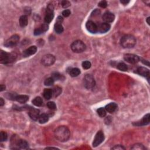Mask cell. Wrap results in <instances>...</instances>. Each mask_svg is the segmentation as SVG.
<instances>
[{
  "label": "cell",
  "instance_id": "7c38bea8",
  "mask_svg": "<svg viewBox=\"0 0 150 150\" xmlns=\"http://www.w3.org/2000/svg\"><path fill=\"white\" fill-rule=\"evenodd\" d=\"M103 20L105 23H111L115 19V16L111 12H106L103 15Z\"/></svg>",
  "mask_w": 150,
  "mask_h": 150
},
{
  "label": "cell",
  "instance_id": "6da1fadb",
  "mask_svg": "<svg viewBox=\"0 0 150 150\" xmlns=\"http://www.w3.org/2000/svg\"><path fill=\"white\" fill-rule=\"evenodd\" d=\"M70 133L66 126H59L55 130V137L60 142L67 141L69 139Z\"/></svg>",
  "mask_w": 150,
  "mask_h": 150
},
{
  "label": "cell",
  "instance_id": "d4e9b609",
  "mask_svg": "<svg viewBox=\"0 0 150 150\" xmlns=\"http://www.w3.org/2000/svg\"><path fill=\"white\" fill-rule=\"evenodd\" d=\"M69 73L72 77H76L80 74V70L78 68H72Z\"/></svg>",
  "mask_w": 150,
  "mask_h": 150
},
{
  "label": "cell",
  "instance_id": "ba28073f",
  "mask_svg": "<svg viewBox=\"0 0 150 150\" xmlns=\"http://www.w3.org/2000/svg\"><path fill=\"white\" fill-rule=\"evenodd\" d=\"M104 140V135L102 131H99L97 133L94 138V141L93 142V146L94 147H96L99 145L103 142Z\"/></svg>",
  "mask_w": 150,
  "mask_h": 150
},
{
  "label": "cell",
  "instance_id": "52a82bcc",
  "mask_svg": "<svg viewBox=\"0 0 150 150\" xmlns=\"http://www.w3.org/2000/svg\"><path fill=\"white\" fill-rule=\"evenodd\" d=\"M19 41V36L18 35H14L11 36L5 41L4 45L7 48H11L16 45Z\"/></svg>",
  "mask_w": 150,
  "mask_h": 150
},
{
  "label": "cell",
  "instance_id": "f6af8a7d",
  "mask_svg": "<svg viewBox=\"0 0 150 150\" xmlns=\"http://www.w3.org/2000/svg\"><path fill=\"white\" fill-rule=\"evenodd\" d=\"M120 2H121V3L123 4H127L128 3H130V1H127V0L124 1V0H122V1H121Z\"/></svg>",
  "mask_w": 150,
  "mask_h": 150
},
{
  "label": "cell",
  "instance_id": "e0dca14e",
  "mask_svg": "<svg viewBox=\"0 0 150 150\" xmlns=\"http://www.w3.org/2000/svg\"><path fill=\"white\" fill-rule=\"evenodd\" d=\"M117 105L115 103H111L106 105L105 109L106 111H108V112L112 113V112H114L116 111V109H117Z\"/></svg>",
  "mask_w": 150,
  "mask_h": 150
},
{
  "label": "cell",
  "instance_id": "e575fe53",
  "mask_svg": "<svg viewBox=\"0 0 150 150\" xmlns=\"http://www.w3.org/2000/svg\"><path fill=\"white\" fill-rule=\"evenodd\" d=\"M46 105H47V107H48L49 109H51V110H55V109H56V104H55V103L53 102H48V103H47Z\"/></svg>",
  "mask_w": 150,
  "mask_h": 150
},
{
  "label": "cell",
  "instance_id": "7a4b0ae2",
  "mask_svg": "<svg viewBox=\"0 0 150 150\" xmlns=\"http://www.w3.org/2000/svg\"><path fill=\"white\" fill-rule=\"evenodd\" d=\"M136 39L131 35H126L121 38L120 44L124 48H131L135 46Z\"/></svg>",
  "mask_w": 150,
  "mask_h": 150
},
{
  "label": "cell",
  "instance_id": "9a60e30c",
  "mask_svg": "<svg viewBox=\"0 0 150 150\" xmlns=\"http://www.w3.org/2000/svg\"><path fill=\"white\" fill-rule=\"evenodd\" d=\"M37 48L35 46H32L29 47V48L27 49L26 50L23 51V56L24 57H29L31 55H34L36 52Z\"/></svg>",
  "mask_w": 150,
  "mask_h": 150
},
{
  "label": "cell",
  "instance_id": "ab89813d",
  "mask_svg": "<svg viewBox=\"0 0 150 150\" xmlns=\"http://www.w3.org/2000/svg\"><path fill=\"white\" fill-rule=\"evenodd\" d=\"M41 28H42V31H43V32H46V31H48V29L49 28V26L47 23H44V24L41 25Z\"/></svg>",
  "mask_w": 150,
  "mask_h": 150
},
{
  "label": "cell",
  "instance_id": "8fae6325",
  "mask_svg": "<svg viewBox=\"0 0 150 150\" xmlns=\"http://www.w3.org/2000/svg\"><path fill=\"white\" fill-rule=\"evenodd\" d=\"M86 27L89 32L92 33H95L97 32V26L95 23L92 21H89L88 22H87Z\"/></svg>",
  "mask_w": 150,
  "mask_h": 150
},
{
  "label": "cell",
  "instance_id": "1f68e13d",
  "mask_svg": "<svg viewBox=\"0 0 150 150\" xmlns=\"http://www.w3.org/2000/svg\"><path fill=\"white\" fill-rule=\"evenodd\" d=\"M54 79L52 78H49L45 80L44 84L45 86H52L54 83Z\"/></svg>",
  "mask_w": 150,
  "mask_h": 150
},
{
  "label": "cell",
  "instance_id": "d6986e66",
  "mask_svg": "<svg viewBox=\"0 0 150 150\" xmlns=\"http://www.w3.org/2000/svg\"><path fill=\"white\" fill-rule=\"evenodd\" d=\"M43 97L47 100H49L52 97L53 92L51 89H45L43 91Z\"/></svg>",
  "mask_w": 150,
  "mask_h": 150
},
{
  "label": "cell",
  "instance_id": "f1b7e54d",
  "mask_svg": "<svg viewBox=\"0 0 150 150\" xmlns=\"http://www.w3.org/2000/svg\"><path fill=\"white\" fill-rule=\"evenodd\" d=\"M131 149L135 150H144L145 149V148L144 147V146L141 144H136L131 148Z\"/></svg>",
  "mask_w": 150,
  "mask_h": 150
},
{
  "label": "cell",
  "instance_id": "8992f818",
  "mask_svg": "<svg viewBox=\"0 0 150 150\" xmlns=\"http://www.w3.org/2000/svg\"><path fill=\"white\" fill-rule=\"evenodd\" d=\"M84 84L85 88L89 89L95 86V80L91 74H86L84 78Z\"/></svg>",
  "mask_w": 150,
  "mask_h": 150
},
{
  "label": "cell",
  "instance_id": "5bb4252c",
  "mask_svg": "<svg viewBox=\"0 0 150 150\" xmlns=\"http://www.w3.org/2000/svg\"><path fill=\"white\" fill-rule=\"evenodd\" d=\"M137 73L141 76L145 77L148 80L149 79V71L148 69L144 68V67H139L137 69Z\"/></svg>",
  "mask_w": 150,
  "mask_h": 150
},
{
  "label": "cell",
  "instance_id": "8d00e7d4",
  "mask_svg": "<svg viewBox=\"0 0 150 150\" xmlns=\"http://www.w3.org/2000/svg\"><path fill=\"white\" fill-rule=\"evenodd\" d=\"M61 4H62V7L65 8L70 6V3L68 1H62V3H61Z\"/></svg>",
  "mask_w": 150,
  "mask_h": 150
},
{
  "label": "cell",
  "instance_id": "44dd1931",
  "mask_svg": "<svg viewBox=\"0 0 150 150\" xmlns=\"http://www.w3.org/2000/svg\"><path fill=\"white\" fill-rule=\"evenodd\" d=\"M54 17V12H47L46 16L45 17V22L46 23H50Z\"/></svg>",
  "mask_w": 150,
  "mask_h": 150
},
{
  "label": "cell",
  "instance_id": "b9f144b4",
  "mask_svg": "<svg viewBox=\"0 0 150 150\" xmlns=\"http://www.w3.org/2000/svg\"><path fill=\"white\" fill-rule=\"evenodd\" d=\"M64 21V18L61 17V16H59L58 18H57L56 21V23H59V24H61L62 22Z\"/></svg>",
  "mask_w": 150,
  "mask_h": 150
},
{
  "label": "cell",
  "instance_id": "f546056e",
  "mask_svg": "<svg viewBox=\"0 0 150 150\" xmlns=\"http://www.w3.org/2000/svg\"><path fill=\"white\" fill-rule=\"evenodd\" d=\"M52 92L54 97H57L60 95L61 92H62V89L59 87H55V88H54V90H52Z\"/></svg>",
  "mask_w": 150,
  "mask_h": 150
},
{
  "label": "cell",
  "instance_id": "ac0fdd59",
  "mask_svg": "<svg viewBox=\"0 0 150 150\" xmlns=\"http://www.w3.org/2000/svg\"><path fill=\"white\" fill-rule=\"evenodd\" d=\"M29 100V97L27 95H18L15 97V100L19 103H25Z\"/></svg>",
  "mask_w": 150,
  "mask_h": 150
},
{
  "label": "cell",
  "instance_id": "74e56055",
  "mask_svg": "<svg viewBox=\"0 0 150 150\" xmlns=\"http://www.w3.org/2000/svg\"><path fill=\"white\" fill-rule=\"evenodd\" d=\"M98 6H99V7H100L104 8L107 7V2L105 1H100L99 3H98Z\"/></svg>",
  "mask_w": 150,
  "mask_h": 150
},
{
  "label": "cell",
  "instance_id": "3957f363",
  "mask_svg": "<svg viewBox=\"0 0 150 150\" xmlns=\"http://www.w3.org/2000/svg\"><path fill=\"white\" fill-rule=\"evenodd\" d=\"M16 56L14 54H8L5 51H1L0 52V62L1 64H7L15 60Z\"/></svg>",
  "mask_w": 150,
  "mask_h": 150
},
{
  "label": "cell",
  "instance_id": "2e32d148",
  "mask_svg": "<svg viewBox=\"0 0 150 150\" xmlns=\"http://www.w3.org/2000/svg\"><path fill=\"white\" fill-rule=\"evenodd\" d=\"M110 25L107 23H102L100 24L98 27H97V31L98 32L104 33L108 32L110 29Z\"/></svg>",
  "mask_w": 150,
  "mask_h": 150
},
{
  "label": "cell",
  "instance_id": "f35d334b",
  "mask_svg": "<svg viewBox=\"0 0 150 150\" xmlns=\"http://www.w3.org/2000/svg\"><path fill=\"white\" fill-rule=\"evenodd\" d=\"M70 11L69 9H65L64 11L62 12V15L63 16L65 17H68L70 15Z\"/></svg>",
  "mask_w": 150,
  "mask_h": 150
},
{
  "label": "cell",
  "instance_id": "60d3db41",
  "mask_svg": "<svg viewBox=\"0 0 150 150\" xmlns=\"http://www.w3.org/2000/svg\"><path fill=\"white\" fill-rule=\"evenodd\" d=\"M111 149H116V150H122V149H125L126 148L124 147H123L122 145H118L114 146V147H112Z\"/></svg>",
  "mask_w": 150,
  "mask_h": 150
},
{
  "label": "cell",
  "instance_id": "83f0119b",
  "mask_svg": "<svg viewBox=\"0 0 150 150\" xmlns=\"http://www.w3.org/2000/svg\"><path fill=\"white\" fill-rule=\"evenodd\" d=\"M52 78L54 79V80H59L62 79V78H64V77L62 76V74H60L58 72H54L52 74Z\"/></svg>",
  "mask_w": 150,
  "mask_h": 150
},
{
  "label": "cell",
  "instance_id": "c3c4849f",
  "mask_svg": "<svg viewBox=\"0 0 150 150\" xmlns=\"http://www.w3.org/2000/svg\"><path fill=\"white\" fill-rule=\"evenodd\" d=\"M149 17H148V18H147V22L148 24V25H149Z\"/></svg>",
  "mask_w": 150,
  "mask_h": 150
},
{
  "label": "cell",
  "instance_id": "ee69618b",
  "mask_svg": "<svg viewBox=\"0 0 150 150\" xmlns=\"http://www.w3.org/2000/svg\"><path fill=\"white\" fill-rule=\"evenodd\" d=\"M4 100L3 98H0V106H3L4 104Z\"/></svg>",
  "mask_w": 150,
  "mask_h": 150
},
{
  "label": "cell",
  "instance_id": "277c9868",
  "mask_svg": "<svg viewBox=\"0 0 150 150\" xmlns=\"http://www.w3.org/2000/svg\"><path fill=\"white\" fill-rule=\"evenodd\" d=\"M71 49L75 53H82L86 49V45L82 41L77 40L72 43Z\"/></svg>",
  "mask_w": 150,
  "mask_h": 150
},
{
  "label": "cell",
  "instance_id": "9c48e42d",
  "mask_svg": "<svg viewBox=\"0 0 150 150\" xmlns=\"http://www.w3.org/2000/svg\"><path fill=\"white\" fill-rule=\"evenodd\" d=\"M124 59L126 61H127V62L130 63L131 64H137V62H139L140 61V58L137 55H134V54H126L124 55Z\"/></svg>",
  "mask_w": 150,
  "mask_h": 150
},
{
  "label": "cell",
  "instance_id": "5b68a950",
  "mask_svg": "<svg viewBox=\"0 0 150 150\" xmlns=\"http://www.w3.org/2000/svg\"><path fill=\"white\" fill-rule=\"evenodd\" d=\"M55 62V57L54 55L48 54L43 56L41 60L42 64L44 66H49L52 65Z\"/></svg>",
  "mask_w": 150,
  "mask_h": 150
},
{
  "label": "cell",
  "instance_id": "484cf974",
  "mask_svg": "<svg viewBox=\"0 0 150 150\" xmlns=\"http://www.w3.org/2000/svg\"><path fill=\"white\" fill-rule=\"evenodd\" d=\"M55 32L58 33H61L64 31V27H62V24H59V23H56L55 25Z\"/></svg>",
  "mask_w": 150,
  "mask_h": 150
},
{
  "label": "cell",
  "instance_id": "7dc6e473",
  "mask_svg": "<svg viewBox=\"0 0 150 150\" xmlns=\"http://www.w3.org/2000/svg\"><path fill=\"white\" fill-rule=\"evenodd\" d=\"M45 149H58L57 148H54V147H47Z\"/></svg>",
  "mask_w": 150,
  "mask_h": 150
},
{
  "label": "cell",
  "instance_id": "4316f807",
  "mask_svg": "<svg viewBox=\"0 0 150 150\" xmlns=\"http://www.w3.org/2000/svg\"><path fill=\"white\" fill-rule=\"evenodd\" d=\"M117 68L118 69H119L120 70H121V71H124V72L127 71L128 69L127 66L123 62L119 63V64L117 65Z\"/></svg>",
  "mask_w": 150,
  "mask_h": 150
},
{
  "label": "cell",
  "instance_id": "bcb514c9",
  "mask_svg": "<svg viewBox=\"0 0 150 150\" xmlns=\"http://www.w3.org/2000/svg\"><path fill=\"white\" fill-rule=\"evenodd\" d=\"M0 88H1V92H3V90H4L5 89V86L4 85V84H1Z\"/></svg>",
  "mask_w": 150,
  "mask_h": 150
},
{
  "label": "cell",
  "instance_id": "836d02e7",
  "mask_svg": "<svg viewBox=\"0 0 150 150\" xmlns=\"http://www.w3.org/2000/svg\"><path fill=\"white\" fill-rule=\"evenodd\" d=\"M0 137H1V141H5L8 139V135L7 133H5L4 131H1V134H0Z\"/></svg>",
  "mask_w": 150,
  "mask_h": 150
},
{
  "label": "cell",
  "instance_id": "d590c367",
  "mask_svg": "<svg viewBox=\"0 0 150 150\" xmlns=\"http://www.w3.org/2000/svg\"><path fill=\"white\" fill-rule=\"evenodd\" d=\"M43 33V31H42V28H41V27L38 28H36L35 30L34 31V35H39L41 34H42V33Z\"/></svg>",
  "mask_w": 150,
  "mask_h": 150
},
{
  "label": "cell",
  "instance_id": "cb8c5ba5",
  "mask_svg": "<svg viewBox=\"0 0 150 150\" xmlns=\"http://www.w3.org/2000/svg\"><path fill=\"white\" fill-rule=\"evenodd\" d=\"M39 123L41 124H45L49 120L48 116L46 114H42L39 116L38 118Z\"/></svg>",
  "mask_w": 150,
  "mask_h": 150
},
{
  "label": "cell",
  "instance_id": "ffe728a7",
  "mask_svg": "<svg viewBox=\"0 0 150 150\" xmlns=\"http://www.w3.org/2000/svg\"><path fill=\"white\" fill-rule=\"evenodd\" d=\"M17 146L19 148L26 149L28 147V143L25 140H19L18 142Z\"/></svg>",
  "mask_w": 150,
  "mask_h": 150
},
{
  "label": "cell",
  "instance_id": "30bf717a",
  "mask_svg": "<svg viewBox=\"0 0 150 150\" xmlns=\"http://www.w3.org/2000/svg\"><path fill=\"white\" fill-rule=\"evenodd\" d=\"M149 123V114H147L145 115L141 120H139L137 122H134L133 123L135 126H146Z\"/></svg>",
  "mask_w": 150,
  "mask_h": 150
},
{
  "label": "cell",
  "instance_id": "4fadbf2b",
  "mask_svg": "<svg viewBox=\"0 0 150 150\" xmlns=\"http://www.w3.org/2000/svg\"><path fill=\"white\" fill-rule=\"evenodd\" d=\"M39 110L36 108H29V115L31 118L34 121H36L39 117Z\"/></svg>",
  "mask_w": 150,
  "mask_h": 150
},
{
  "label": "cell",
  "instance_id": "d6a6232c",
  "mask_svg": "<svg viewBox=\"0 0 150 150\" xmlns=\"http://www.w3.org/2000/svg\"><path fill=\"white\" fill-rule=\"evenodd\" d=\"M82 67L84 69H89L91 67V63L89 61L86 60L82 63Z\"/></svg>",
  "mask_w": 150,
  "mask_h": 150
},
{
  "label": "cell",
  "instance_id": "7bdbcfd3",
  "mask_svg": "<svg viewBox=\"0 0 150 150\" xmlns=\"http://www.w3.org/2000/svg\"><path fill=\"white\" fill-rule=\"evenodd\" d=\"M100 13V11L98 10V9H96L93 12L92 14V16H96V15H99Z\"/></svg>",
  "mask_w": 150,
  "mask_h": 150
},
{
  "label": "cell",
  "instance_id": "603a6c76",
  "mask_svg": "<svg viewBox=\"0 0 150 150\" xmlns=\"http://www.w3.org/2000/svg\"><path fill=\"white\" fill-rule=\"evenodd\" d=\"M32 103L33 105H35V106H37V107H41V106H42L43 104L42 99L40 97H35L34 99L32 100Z\"/></svg>",
  "mask_w": 150,
  "mask_h": 150
},
{
  "label": "cell",
  "instance_id": "7402d4cb",
  "mask_svg": "<svg viewBox=\"0 0 150 150\" xmlns=\"http://www.w3.org/2000/svg\"><path fill=\"white\" fill-rule=\"evenodd\" d=\"M28 22V18L26 15H22L20 17V18H19V25H20L21 27H24L27 26Z\"/></svg>",
  "mask_w": 150,
  "mask_h": 150
},
{
  "label": "cell",
  "instance_id": "4dcf8cb0",
  "mask_svg": "<svg viewBox=\"0 0 150 150\" xmlns=\"http://www.w3.org/2000/svg\"><path fill=\"white\" fill-rule=\"evenodd\" d=\"M97 111V113H98V115H99L101 117H105L106 115V110L105 108H104L103 107L98 108Z\"/></svg>",
  "mask_w": 150,
  "mask_h": 150
}]
</instances>
